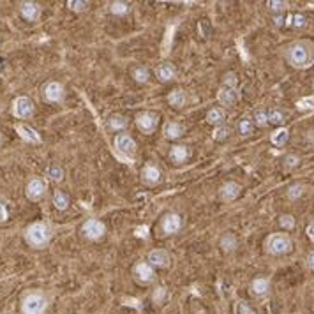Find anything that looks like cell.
<instances>
[{
	"instance_id": "6da1fadb",
	"label": "cell",
	"mask_w": 314,
	"mask_h": 314,
	"mask_svg": "<svg viewBox=\"0 0 314 314\" xmlns=\"http://www.w3.org/2000/svg\"><path fill=\"white\" fill-rule=\"evenodd\" d=\"M286 60L295 69H307L314 64V46L309 41H298L288 48Z\"/></svg>"
},
{
	"instance_id": "7a4b0ae2",
	"label": "cell",
	"mask_w": 314,
	"mask_h": 314,
	"mask_svg": "<svg viewBox=\"0 0 314 314\" xmlns=\"http://www.w3.org/2000/svg\"><path fill=\"white\" fill-rule=\"evenodd\" d=\"M51 235H53V231H51L50 224H46V222H34V224H30L27 228L25 240L32 247L41 249L51 240Z\"/></svg>"
},
{
	"instance_id": "3957f363",
	"label": "cell",
	"mask_w": 314,
	"mask_h": 314,
	"mask_svg": "<svg viewBox=\"0 0 314 314\" xmlns=\"http://www.w3.org/2000/svg\"><path fill=\"white\" fill-rule=\"evenodd\" d=\"M265 247L270 254L274 256H282V254H288L291 249H293V242L289 239L286 233H274L270 235L265 242Z\"/></svg>"
},
{
	"instance_id": "277c9868",
	"label": "cell",
	"mask_w": 314,
	"mask_h": 314,
	"mask_svg": "<svg viewBox=\"0 0 314 314\" xmlns=\"http://www.w3.org/2000/svg\"><path fill=\"white\" fill-rule=\"evenodd\" d=\"M48 307V300L41 293H29L23 298L21 313L23 314H44Z\"/></svg>"
},
{
	"instance_id": "5b68a950",
	"label": "cell",
	"mask_w": 314,
	"mask_h": 314,
	"mask_svg": "<svg viewBox=\"0 0 314 314\" xmlns=\"http://www.w3.org/2000/svg\"><path fill=\"white\" fill-rule=\"evenodd\" d=\"M13 115L16 118H30L34 115V103L29 97H18L13 103Z\"/></svg>"
},
{
	"instance_id": "8992f818",
	"label": "cell",
	"mask_w": 314,
	"mask_h": 314,
	"mask_svg": "<svg viewBox=\"0 0 314 314\" xmlns=\"http://www.w3.org/2000/svg\"><path fill=\"white\" fill-rule=\"evenodd\" d=\"M157 122H159L157 115L150 113V111L140 113L138 117H136V126H138V129L141 131V133H145V134L154 133L155 127H157Z\"/></svg>"
},
{
	"instance_id": "52a82bcc",
	"label": "cell",
	"mask_w": 314,
	"mask_h": 314,
	"mask_svg": "<svg viewBox=\"0 0 314 314\" xmlns=\"http://www.w3.org/2000/svg\"><path fill=\"white\" fill-rule=\"evenodd\" d=\"M83 233H85L87 239L99 240V239L105 237L106 228H105V224H103L101 221H97V219H88V221L83 224Z\"/></svg>"
},
{
	"instance_id": "ba28073f",
	"label": "cell",
	"mask_w": 314,
	"mask_h": 314,
	"mask_svg": "<svg viewBox=\"0 0 314 314\" xmlns=\"http://www.w3.org/2000/svg\"><path fill=\"white\" fill-rule=\"evenodd\" d=\"M115 148H117L120 154L131 157V155H134V152H136V141L131 138L129 134H118L117 138H115Z\"/></svg>"
},
{
	"instance_id": "9c48e42d",
	"label": "cell",
	"mask_w": 314,
	"mask_h": 314,
	"mask_svg": "<svg viewBox=\"0 0 314 314\" xmlns=\"http://www.w3.org/2000/svg\"><path fill=\"white\" fill-rule=\"evenodd\" d=\"M46 193V182L41 180V178H32V180L27 184V198L32 201L41 200Z\"/></svg>"
},
{
	"instance_id": "30bf717a",
	"label": "cell",
	"mask_w": 314,
	"mask_h": 314,
	"mask_svg": "<svg viewBox=\"0 0 314 314\" xmlns=\"http://www.w3.org/2000/svg\"><path fill=\"white\" fill-rule=\"evenodd\" d=\"M44 99L48 103H62L64 99V87L59 81H50L44 87Z\"/></svg>"
},
{
	"instance_id": "8fae6325",
	"label": "cell",
	"mask_w": 314,
	"mask_h": 314,
	"mask_svg": "<svg viewBox=\"0 0 314 314\" xmlns=\"http://www.w3.org/2000/svg\"><path fill=\"white\" fill-rule=\"evenodd\" d=\"M134 277L136 281L141 282V284H148V282L154 281V268L148 263H138L134 267Z\"/></svg>"
},
{
	"instance_id": "7c38bea8",
	"label": "cell",
	"mask_w": 314,
	"mask_h": 314,
	"mask_svg": "<svg viewBox=\"0 0 314 314\" xmlns=\"http://www.w3.org/2000/svg\"><path fill=\"white\" fill-rule=\"evenodd\" d=\"M182 228V219L178 214H166L163 217V231L166 235L178 233Z\"/></svg>"
},
{
	"instance_id": "4fadbf2b",
	"label": "cell",
	"mask_w": 314,
	"mask_h": 314,
	"mask_svg": "<svg viewBox=\"0 0 314 314\" xmlns=\"http://www.w3.org/2000/svg\"><path fill=\"white\" fill-rule=\"evenodd\" d=\"M168 263H170V254L164 249H154L148 252V265H152V267L163 268L168 267Z\"/></svg>"
},
{
	"instance_id": "5bb4252c",
	"label": "cell",
	"mask_w": 314,
	"mask_h": 314,
	"mask_svg": "<svg viewBox=\"0 0 314 314\" xmlns=\"http://www.w3.org/2000/svg\"><path fill=\"white\" fill-rule=\"evenodd\" d=\"M217 99H219V103H221V105L233 106V105H237V101H239V92H237V88L222 87V88H219Z\"/></svg>"
},
{
	"instance_id": "9a60e30c",
	"label": "cell",
	"mask_w": 314,
	"mask_h": 314,
	"mask_svg": "<svg viewBox=\"0 0 314 314\" xmlns=\"http://www.w3.org/2000/svg\"><path fill=\"white\" fill-rule=\"evenodd\" d=\"M242 193V185L237 182H228L221 187V200L222 201H233Z\"/></svg>"
},
{
	"instance_id": "2e32d148",
	"label": "cell",
	"mask_w": 314,
	"mask_h": 314,
	"mask_svg": "<svg viewBox=\"0 0 314 314\" xmlns=\"http://www.w3.org/2000/svg\"><path fill=\"white\" fill-rule=\"evenodd\" d=\"M170 157H172V161L175 164H182L191 157V148L185 147V145H176L170 152Z\"/></svg>"
},
{
	"instance_id": "e0dca14e",
	"label": "cell",
	"mask_w": 314,
	"mask_h": 314,
	"mask_svg": "<svg viewBox=\"0 0 314 314\" xmlns=\"http://www.w3.org/2000/svg\"><path fill=\"white\" fill-rule=\"evenodd\" d=\"M270 291V281L265 277H258L251 282V293L254 297H265Z\"/></svg>"
},
{
	"instance_id": "ac0fdd59",
	"label": "cell",
	"mask_w": 314,
	"mask_h": 314,
	"mask_svg": "<svg viewBox=\"0 0 314 314\" xmlns=\"http://www.w3.org/2000/svg\"><path fill=\"white\" fill-rule=\"evenodd\" d=\"M41 14V7L35 2H23L21 4V16L29 21H35Z\"/></svg>"
},
{
	"instance_id": "d6986e66",
	"label": "cell",
	"mask_w": 314,
	"mask_h": 314,
	"mask_svg": "<svg viewBox=\"0 0 314 314\" xmlns=\"http://www.w3.org/2000/svg\"><path fill=\"white\" fill-rule=\"evenodd\" d=\"M16 131H18V134H20L21 138L25 140V141H30V143H41V136H39L37 131L32 129V127L25 126V124H20V126H16Z\"/></svg>"
},
{
	"instance_id": "ffe728a7",
	"label": "cell",
	"mask_w": 314,
	"mask_h": 314,
	"mask_svg": "<svg viewBox=\"0 0 314 314\" xmlns=\"http://www.w3.org/2000/svg\"><path fill=\"white\" fill-rule=\"evenodd\" d=\"M141 176H143V180L147 182V184H150V185L161 182V172L155 166H152V164H147V166L143 168Z\"/></svg>"
},
{
	"instance_id": "44dd1931",
	"label": "cell",
	"mask_w": 314,
	"mask_h": 314,
	"mask_svg": "<svg viewBox=\"0 0 314 314\" xmlns=\"http://www.w3.org/2000/svg\"><path fill=\"white\" fill-rule=\"evenodd\" d=\"M163 134H164V138L168 140H176L184 134V127H182L180 124H176V122H168L163 129Z\"/></svg>"
},
{
	"instance_id": "7402d4cb",
	"label": "cell",
	"mask_w": 314,
	"mask_h": 314,
	"mask_svg": "<svg viewBox=\"0 0 314 314\" xmlns=\"http://www.w3.org/2000/svg\"><path fill=\"white\" fill-rule=\"evenodd\" d=\"M176 76V69L172 66V64H163V66L157 67V78L161 81H172L175 80Z\"/></svg>"
},
{
	"instance_id": "603a6c76",
	"label": "cell",
	"mask_w": 314,
	"mask_h": 314,
	"mask_svg": "<svg viewBox=\"0 0 314 314\" xmlns=\"http://www.w3.org/2000/svg\"><path fill=\"white\" fill-rule=\"evenodd\" d=\"M237 245H239V240L233 233H224L221 237V247L224 252H233Z\"/></svg>"
},
{
	"instance_id": "cb8c5ba5",
	"label": "cell",
	"mask_w": 314,
	"mask_h": 314,
	"mask_svg": "<svg viewBox=\"0 0 314 314\" xmlns=\"http://www.w3.org/2000/svg\"><path fill=\"white\" fill-rule=\"evenodd\" d=\"M207 122L212 124V126H222V122H224V111L219 108L210 109L209 113H207Z\"/></svg>"
},
{
	"instance_id": "d4e9b609",
	"label": "cell",
	"mask_w": 314,
	"mask_h": 314,
	"mask_svg": "<svg viewBox=\"0 0 314 314\" xmlns=\"http://www.w3.org/2000/svg\"><path fill=\"white\" fill-rule=\"evenodd\" d=\"M284 25L293 27V29H304V27L307 25V18L300 13L291 14V16H288V20L284 21Z\"/></svg>"
},
{
	"instance_id": "484cf974",
	"label": "cell",
	"mask_w": 314,
	"mask_h": 314,
	"mask_svg": "<svg viewBox=\"0 0 314 314\" xmlns=\"http://www.w3.org/2000/svg\"><path fill=\"white\" fill-rule=\"evenodd\" d=\"M289 140V133L288 129H277L276 133L270 136V141L276 145V147H282V145H286V141Z\"/></svg>"
},
{
	"instance_id": "4316f807",
	"label": "cell",
	"mask_w": 314,
	"mask_h": 314,
	"mask_svg": "<svg viewBox=\"0 0 314 314\" xmlns=\"http://www.w3.org/2000/svg\"><path fill=\"white\" fill-rule=\"evenodd\" d=\"M108 124L113 131H124L127 127V118L124 115H111Z\"/></svg>"
},
{
	"instance_id": "83f0119b",
	"label": "cell",
	"mask_w": 314,
	"mask_h": 314,
	"mask_svg": "<svg viewBox=\"0 0 314 314\" xmlns=\"http://www.w3.org/2000/svg\"><path fill=\"white\" fill-rule=\"evenodd\" d=\"M168 101H170V105L175 106V108H182V106L185 105L187 97H185V94L182 92V90H173V92L170 94V97H168Z\"/></svg>"
},
{
	"instance_id": "f1b7e54d",
	"label": "cell",
	"mask_w": 314,
	"mask_h": 314,
	"mask_svg": "<svg viewBox=\"0 0 314 314\" xmlns=\"http://www.w3.org/2000/svg\"><path fill=\"white\" fill-rule=\"evenodd\" d=\"M53 205L57 207L59 210H66L67 207H69V198H67V194L62 193V191H55Z\"/></svg>"
},
{
	"instance_id": "f546056e",
	"label": "cell",
	"mask_w": 314,
	"mask_h": 314,
	"mask_svg": "<svg viewBox=\"0 0 314 314\" xmlns=\"http://www.w3.org/2000/svg\"><path fill=\"white\" fill-rule=\"evenodd\" d=\"M267 117L268 124H274V126H282L284 124V113L281 109H270V111H267Z\"/></svg>"
},
{
	"instance_id": "4dcf8cb0",
	"label": "cell",
	"mask_w": 314,
	"mask_h": 314,
	"mask_svg": "<svg viewBox=\"0 0 314 314\" xmlns=\"http://www.w3.org/2000/svg\"><path fill=\"white\" fill-rule=\"evenodd\" d=\"M252 131H254V124H252V120H249V118H244V120L239 122V133L240 136H251Z\"/></svg>"
},
{
	"instance_id": "1f68e13d",
	"label": "cell",
	"mask_w": 314,
	"mask_h": 314,
	"mask_svg": "<svg viewBox=\"0 0 314 314\" xmlns=\"http://www.w3.org/2000/svg\"><path fill=\"white\" fill-rule=\"evenodd\" d=\"M109 11H111L115 16H126V14L131 11V7H129V4H126V2H113L111 7H109Z\"/></svg>"
},
{
	"instance_id": "d6a6232c",
	"label": "cell",
	"mask_w": 314,
	"mask_h": 314,
	"mask_svg": "<svg viewBox=\"0 0 314 314\" xmlns=\"http://www.w3.org/2000/svg\"><path fill=\"white\" fill-rule=\"evenodd\" d=\"M133 76L138 83H147V81L150 80V72H148V69H145V67H138V69H134Z\"/></svg>"
},
{
	"instance_id": "836d02e7",
	"label": "cell",
	"mask_w": 314,
	"mask_h": 314,
	"mask_svg": "<svg viewBox=\"0 0 314 314\" xmlns=\"http://www.w3.org/2000/svg\"><path fill=\"white\" fill-rule=\"evenodd\" d=\"M297 108L300 111H313L314 109V96H307L297 103Z\"/></svg>"
},
{
	"instance_id": "e575fe53",
	"label": "cell",
	"mask_w": 314,
	"mask_h": 314,
	"mask_svg": "<svg viewBox=\"0 0 314 314\" xmlns=\"http://www.w3.org/2000/svg\"><path fill=\"white\" fill-rule=\"evenodd\" d=\"M48 176H50L51 180L60 182V180L64 178V170H62V166H59V164H51L50 170H48Z\"/></svg>"
},
{
	"instance_id": "d590c367",
	"label": "cell",
	"mask_w": 314,
	"mask_h": 314,
	"mask_svg": "<svg viewBox=\"0 0 314 314\" xmlns=\"http://www.w3.org/2000/svg\"><path fill=\"white\" fill-rule=\"evenodd\" d=\"M228 134H230V129H228L226 126H219L214 129V133H212V140H215V141H224V140L228 138Z\"/></svg>"
},
{
	"instance_id": "8d00e7d4",
	"label": "cell",
	"mask_w": 314,
	"mask_h": 314,
	"mask_svg": "<svg viewBox=\"0 0 314 314\" xmlns=\"http://www.w3.org/2000/svg\"><path fill=\"white\" fill-rule=\"evenodd\" d=\"M279 224H281V228H284V230H293L295 228V217L289 214H284L279 217Z\"/></svg>"
},
{
	"instance_id": "74e56055",
	"label": "cell",
	"mask_w": 314,
	"mask_h": 314,
	"mask_svg": "<svg viewBox=\"0 0 314 314\" xmlns=\"http://www.w3.org/2000/svg\"><path fill=\"white\" fill-rule=\"evenodd\" d=\"M302 194H304V185H300V184H295V185H291V187L288 189V198H289V200H298Z\"/></svg>"
},
{
	"instance_id": "f35d334b",
	"label": "cell",
	"mask_w": 314,
	"mask_h": 314,
	"mask_svg": "<svg viewBox=\"0 0 314 314\" xmlns=\"http://www.w3.org/2000/svg\"><path fill=\"white\" fill-rule=\"evenodd\" d=\"M67 5H69L71 11H76V13H81V11H85V9L88 7V4L87 2H83V0H69Z\"/></svg>"
},
{
	"instance_id": "ab89813d",
	"label": "cell",
	"mask_w": 314,
	"mask_h": 314,
	"mask_svg": "<svg viewBox=\"0 0 314 314\" xmlns=\"http://www.w3.org/2000/svg\"><path fill=\"white\" fill-rule=\"evenodd\" d=\"M268 7H270V11H274V13H282V11L288 7V2H282V0H270V2H268Z\"/></svg>"
},
{
	"instance_id": "60d3db41",
	"label": "cell",
	"mask_w": 314,
	"mask_h": 314,
	"mask_svg": "<svg viewBox=\"0 0 314 314\" xmlns=\"http://www.w3.org/2000/svg\"><path fill=\"white\" fill-rule=\"evenodd\" d=\"M237 83H239V78L235 72H228L224 76V87H230V88H237Z\"/></svg>"
},
{
	"instance_id": "b9f144b4",
	"label": "cell",
	"mask_w": 314,
	"mask_h": 314,
	"mask_svg": "<svg viewBox=\"0 0 314 314\" xmlns=\"http://www.w3.org/2000/svg\"><path fill=\"white\" fill-rule=\"evenodd\" d=\"M284 164H286V168H297L298 164H300V157L298 155H295V154H289V155H286V159H284Z\"/></svg>"
},
{
	"instance_id": "7bdbcfd3",
	"label": "cell",
	"mask_w": 314,
	"mask_h": 314,
	"mask_svg": "<svg viewBox=\"0 0 314 314\" xmlns=\"http://www.w3.org/2000/svg\"><path fill=\"white\" fill-rule=\"evenodd\" d=\"M256 126H260V127H267V126H268L267 111H263V109H260V111L256 113Z\"/></svg>"
},
{
	"instance_id": "ee69618b",
	"label": "cell",
	"mask_w": 314,
	"mask_h": 314,
	"mask_svg": "<svg viewBox=\"0 0 314 314\" xmlns=\"http://www.w3.org/2000/svg\"><path fill=\"white\" fill-rule=\"evenodd\" d=\"M164 297H166V289L164 288H157L154 291V302H157V304H161L164 300Z\"/></svg>"
},
{
	"instance_id": "f6af8a7d",
	"label": "cell",
	"mask_w": 314,
	"mask_h": 314,
	"mask_svg": "<svg viewBox=\"0 0 314 314\" xmlns=\"http://www.w3.org/2000/svg\"><path fill=\"white\" fill-rule=\"evenodd\" d=\"M134 235L138 237V239H147L148 237V226H138L134 230Z\"/></svg>"
},
{
	"instance_id": "bcb514c9",
	"label": "cell",
	"mask_w": 314,
	"mask_h": 314,
	"mask_svg": "<svg viewBox=\"0 0 314 314\" xmlns=\"http://www.w3.org/2000/svg\"><path fill=\"white\" fill-rule=\"evenodd\" d=\"M198 29H200V34L203 35V37H209V34H210V23L209 21H201Z\"/></svg>"
},
{
	"instance_id": "7dc6e473",
	"label": "cell",
	"mask_w": 314,
	"mask_h": 314,
	"mask_svg": "<svg viewBox=\"0 0 314 314\" xmlns=\"http://www.w3.org/2000/svg\"><path fill=\"white\" fill-rule=\"evenodd\" d=\"M7 209H5V205L0 201V222H4V221H7Z\"/></svg>"
},
{
	"instance_id": "c3c4849f",
	"label": "cell",
	"mask_w": 314,
	"mask_h": 314,
	"mask_svg": "<svg viewBox=\"0 0 314 314\" xmlns=\"http://www.w3.org/2000/svg\"><path fill=\"white\" fill-rule=\"evenodd\" d=\"M240 313H242V314H256L254 311L247 306V304H240Z\"/></svg>"
},
{
	"instance_id": "681fc988",
	"label": "cell",
	"mask_w": 314,
	"mask_h": 314,
	"mask_svg": "<svg viewBox=\"0 0 314 314\" xmlns=\"http://www.w3.org/2000/svg\"><path fill=\"white\" fill-rule=\"evenodd\" d=\"M307 265H309V268L314 272V251H311L309 256H307Z\"/></svg>"
},
{
	"instance_id": "f907efd6",
	"label": "cell",
	"mask_w": 314,
	"mask_h": 314,
	"mask_svg": "<svg viewBox=\"0 0 314 314\" xmlns=\"http://www.w3.org/2000/svg\"><path fill=\"white\" fill-rule=\"evenodd\" d=\"M307 237H309V239L314 242V222H313V224H309V226H307Z\"/></svg>"
},
{
	"instance_id": "816d5d0a",
	"label": "cell",
	"mask_w": 314,
	"mask_h": 314,
	"mask_svg": "<svg viewBox=\"0 0 314 314\" xmlns=\"http://www.w3.org/2000/svg\"><path fill=\"white\" fill-rule=\"evenodd\" d=\"M274 21H276V25H277V27H282V25H284V18H282L281 14H277V16L274 18Z\"/></svg>"
},
{
	"instance_id": "f5cc1de1",
	"label": "cell",
	"mask_w": 314,
	"mask_h": 314,
	"mask_svg": "<svg viewBox=\"0 0 314 314\" xmlns=\"http://www.w3.org/2000/svg\"><path fill=\"white\" fill-rule=\"evenodd\" d=\"M0 145H2V136H0Z\"/></svg>"
}]
</instances>
